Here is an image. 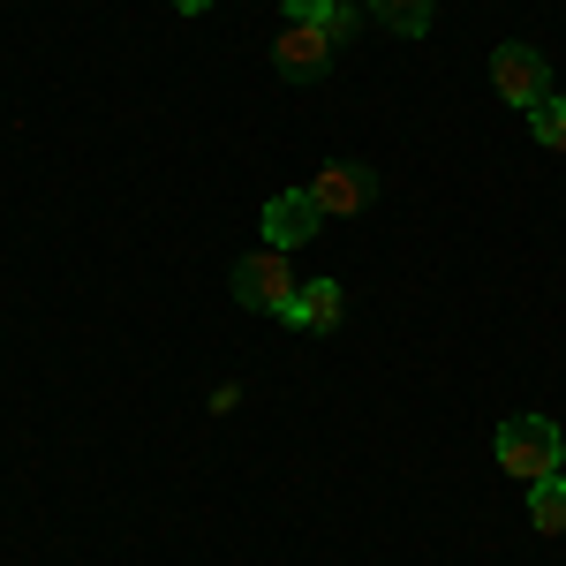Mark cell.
<instances>
[{"label": "cell", "instance_id": "6da1fadb", "mask_svg": "<svg viewBox=\"0 0 566 566\" xmlns=\"http://www.w3.org/2000/svg\"><path fill=\"white\" fill-rule=\"evenodd\" d=\"M491 453H499V469L514 483H544V476H559L566 469V431L552 423V416H506L499 423V438H491Z\"/></svg>", "mask_w": 566, "mask_h": 566}, {"label": "cell", "instance_id": "7a4b0ae2", "mask_svg": "<svg viewBox=\"0 0 566 566\" xmlns=\"http://www.w3.org/2000/svg\"><path fill=\"white\" fill-rule=\"evenodd\" d=\"M227 287H234V303H242V310L280 317V310L295 303V287H303V280L287 272V250H272V242H264V250H250V258L234 264V280H227Z\"/></svg>", "mask_w": 566, "mask_h": 566}, {"label": "cell", "instance_id": "3957f363", "mask_svg": "<svg viewBox=\"0 0 566 566\" xmlns=\"http://www.w3.org/2000/svg\"><path fill=\"white\" fill-rule=\"evenodd\" d=\"M491 84H499V98L506 106H544L552 98V61L536 53V45H491Z\"/></svg>", "mask_w": 566, "mask_h": 566}, {"label": "cell", "instance_id": "277c9868", "mask_svg": "<svg viewBox=\"0 0 566 566\" xmlns=\"http://www.w3.org/2000/svg\"><path fill=\"white\" fill-rule=\"evenodd\" d=\"M310 197H317V212H325V219H355V212H370L378 175H370L363 159H333V167L310 175Z\"/></svg>", "mask_w": 566, "mask_h": 566}, {"label": "cell", "instance_id": "5b68a950", "mask_svg": "<svg viewBox=\"0 0 566 566\" xmlns=\"http://www.w3.org/2000/svg\"><path fill=\"white\" fill-rule=\"evenodd\" d=\"M333 31H317V23H287L280 39H272V69L287 76V84H317L325 69H333Z\"/></svg>", "mask_w": 566, "mask_h": 566}, {"label": "cell", "instance_id": "8992f818", "mask_svg": "<svg viewBox=\"0 0 566 566\" xmlns=\"http://www.w3.org/2000/svg\"><path fill=\"white\" fill-rule=\"evenodd\" d=\"M317 227H325V212H317L310 189H280V197L264 205V242H272V250H303Z\"/></svg>", "mask_w": 566, "mask_h": 566}, {"label": "cell", "instance_id": "52a82bcc", "mask_svg": "<svg viewBox=\"0 0 566 566\" xmlns=\"http://www.w3.org/2000/svg\"><path fill=\"white\" fill-rule=\"evenodd\" d=\"M340 310H348L340 280H303V287H295V303L280 310V325H295V333H333V325H340Z\"/></svg>", "mask_w": 566, "mask_h": 566}, {"label": "cell", "instance_id": "ba28073f", "mask_svg": "<svg viewBox=\"0 0 566 566\" xmlns=\"http://www.w3.org/2000/svg\"><path fill=\"white\" fill-rule=\"evenodd\" d=\"M287 23H317V31H333V45L355 39V8L348 0H287Z\"/></svg>", "mask_w": 566, "mask_h": 566}, {"label": "cell", "instance_id": "9c48e42d", "mask_svg": "<svg viewBox=\"0 0 566 566\" xmlns=\"http://www.w3.org/2000/svg\"><path fill=\"white\" fill-rule=\"evenodd\" d=\"M431 8L438 0H370V15L386 23L392 39H431Z\"/></svg>", "mask_w": 566, "mask_h": 566}, {"label": "cell", "instance_id": "30bf717a", "mask_svg": "<svg viewBox=\"0 0 566 566\" xmlns=\"http://www.w3.org/2000/svg\"><path fill=\"white\" fill-rule=\"evenodd\" d=\"M528 522L544 528V536H566V469L544 483H528Z\"/></svg>", "mask_w": 566, "mask_h": 566}, {"label": "cell", "instance_id": "8fae6325", "mask_svg": "<svg viewBox=\"0 0 566 566\" xmlns=\"http://www.w3.org/2000/svg\"><path fill=\"white\" fill-rule=\"evenodd\" d=\"M528 129H536L544 151H566V98H559V91H552L544 106H528Z\"/></svg>", "mask_w": 566, "mask_h": 566}, {"label": "cell", "instance_id": "7c38bea8", "mask_svg": "<svg viewBox=\"0 0 566 566\" xmlns=\"http://www.w3.org/2000/svg\"><path fill=\"white\" fill-rule=\"evenodd\" d=\"M175 8H181V15H205V8H212V0H175Z\"/></svg>", "mask_w": 566, "mask_h": 566}]
</instances>
